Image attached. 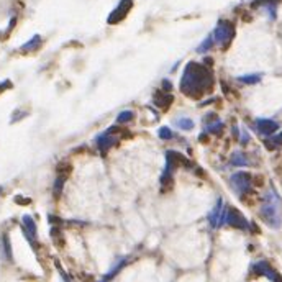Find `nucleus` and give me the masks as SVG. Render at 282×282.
<instances>
[{
	"label": "nucleus",
	"instance_id": "9d476101",
	"mask_svg": "<svg viewBox=\"0 0 282 282\" xmlns=\"http://www.w3.org/2000/svg\"><path fill=\"white\" fill-rule=\"evenodd\" d=\"M225 218H227V209H223V199L220 197L217 200L215 207L212 209L209 214V223L212 228H220L225 223Z\"/></svg>",
	"mask_w": 282,
	"mask_h": 282
},
{
	"label": "nucleus",
	"instance_id": "39448f33",
	"mask_svg": "<svg viewBox=\"0 0 282 282\" xmlns=\"http://www.w3.org/2000/svg\"><path fill=\"white\" fill-rule=\"evenodd\" d=\"M230 185H231V189L235 191V194H238L240 197L244 196V194L251 192V187H253L251 174L246 172V171H238L235 174H231Z\"/></svg>",
	"mask_w": 282,
	"mask_h": 282
},
{
	"label": "nucleus",
	"instance_id": "a211bd4d",
	"mask_svg": "<svg viewBox=\"0 0 282 282\" xmlns=\"http://www.w3.org/2000/svg\"><path fill=\"white\" fill-rule=\"evenodd\" d=\"M41 46V36L40 35H35L33 38H31L30 41H27L25 45L20 48L22 53H30V51H36Z\"/></svg>",
	"mask_w": 282,
	"mask_h": 282
},
{
	"label": "nucleus",
	"instance_id": "f03ea898",
	"mask_svg": "<svg viewBox=\"0 0 282 282\" xmlns=\"http://www.w3.org/2000/svg\"><path fill=\"white\" fill-rule=\"evenodd\" d=\"M259 217L262 218L267 227L274 230L280 228L282 225V200L277 196L274 189H269L264 197H262V204L259 207Z\"/></svg>",
	"mask_w": 282,
	"mask_h": 282
},
{
	"label": "nucleus",
	"instance_id": "4be33fe9",
	"mask_svg": "<svg viewBox=\"0 0 282 282\" xmlns=\"http://www.w3.org/2000/svg\"><path fill=\"white\" fill-rule=\"evenodd\" d=\"M133 117H135V114H133L131 110H123V112H120V114H118L117 123H127V122H131V120H133Z\"/></svg>",
	"mask_w": 282,
	"mask_h": 282
},
{
	"label": "nucleus",
	"instance_id": "ddd939ff",
	"mask_svg": "<svg viewBox=\"0 0 282 282\" xmlns=\"http://www.w3.org/2000/svg\"><path fill=\"white\" fill-rule=\"evenodd\" d=\"M222 128H223V122L220 120V118H217L214 114L205 115V118H204L205 133H218V131H222Z\"/></svg>",
	"mask_w": 282,
	"mask_h": 282
},
{
	"label": "nucleus",
	"instance_id": "20e7f679",
	"mask_svg": "<svg viewBox=\"0 0 282 282\" xmlns=\"http://www.w3.org/2000/svg\"><path fill=\"white\" fill-rule=\"evenodd\" d=\"M212 35H214L215 45L227 49L230 46V43L235 38V25L228 20H220L217 23V27Z\"/></svg>",
	"mask_w": 282,
	"mask_h": 282
},
{
	"label": "nucleus",
	"instance_id": "f8f14e48",
	"mask_svg": "<svg viewBox=\"0 0 282 282\" xmlns=\"http://www.w3.org/2000/svg\"><path fill=\"white\" fill-rule=\"evenodd\" d=\"M256 131L264 136H272L275 131L279 130V123L275 120H271V118H258L254 122Z\"/></svg>",
	"mask_w": 282,
	"mask_h": 282
},
{
	"label": "nucleus",
	"instance_id": "6ab92c4d",
	"mask_svg": "<svg viewBox=\"0 0 282 282\" xmlns=\"http://www.w3.org/2000/svg\"><path fill=\"white\" fill-rule=\"evenodd\" d=\"M214 45H215V40H214V35H209L207 36V38L200 43V45L197 46V53H200V54H204V53H207V51H210L212 48H214Z\"/></svg>",
	"mask_w": 282,
	"mask_h": 282
},
{
	"label": "nucleus",
	"instance_id": "2eb2a0df",
	"mask_svg": "<svg viewBox=\"0 0 282 282\" xmlns=\"http://www.w3.org/2000/svg\"><path fill=\"white\" fill-rule=\"evenodd\" d=\"M154 104L158 105L159 109H169V105L172 104V96L166 90H156L154 93Z\"/></svg>",
	"mask_w": 282,
	"mask_h": 282
},
{
	"label": "nucleus",
	"instance_id": "7ed1b4c3",
	"mask_svg": "<svg viewBox=\"0 0 282 282\" xmlns=\"http://www.w3.org/2000/svg\"><path fill=\"white\" fill-rule=\"evenodd\" d=\"M179 166L192 167V162L187 159L184 154H180L177 151H172V149L166 151V169H164V172H162V175H161V184L162 185L167 184L169 180L172 179V174Z\"/></svg>",
	"mask_w": 282,
	"mask_h": 282
},
{
	"label": "nucleus",
	"instance_id": "aec40b11",
	"mask_svg": "<svg viewBox=\"0 0 282 282\" xmlns=\"http://www.w3.org/2000/svg\"><path fill=\"white\" fill-rule=\"evenodd\" d=\"M174 125L184 131H191L194 128V120H191L189 117H180V118H175Z\"/></svg>",
	"mask_w": 282,
	"mask_h": 282
},
{
	"label": "nucleus",
	"instance_id": "1a4fd4ad",
	"mask_svg": "<svg viewBox=\"0 0 282 282\" xmlns=\"http://www.w3.org/2000/svg\"><path fill=\"white\" fill-rule=\"evenodd\" d=\"M22 231L27 236L28 243L33 248H36V241H38V231H36V222L33 220L31 215H23L22 217Z\"/></svg>",
	"mask_w": 282,
	"mask_h": 282
},
{
	"label": "nucleus",
	"instance_id": "a878e982",
	"mask_svg": "<svg viewBox=\"0 0 282 282\" xmlns=\"http://www.w3.org/2000/svg\"><path fill=\"white\" fill-rule=\"evenodd\" d=\"M0 194H2V187H0Z\"/></svg>",
	"mask_w": 282,
	"mask_h": 282
},
{
	"label": "nucleus",
	"instance_id": "9b49d317",
	"mask_svg": "<svg viewBox=\"0 0 282 282\" xmlns=\"http://www.w3.org/2000/svg\"><path fill=\"white\" fill-rule=\"evenodd\" d=\"M253 269V272L256 274H259V275H266V277L269 280H272V282H282V277H280V274L275 271V269L269 264L267 261H258V262H254V264L251 266Z\"/></svg>",
	"mask_w": 282,
	"mask_h": 282
},
{
	"label": "nucleus",
	"instance_id": "5701e85b",
	"mask_svg": "<svg viewBox=\"0 0 282 282\" xmlns=\"http://www.w3.org/2000/svg\"><path fill=\"white\" fill-rule=\"evenodd\" d=\"M64 180H66L64 175H59V177L54 180V189H53V192H54V197H59V196H61L62 187H64Z\"/></svg>",
	"mask_w": 282,
	"mask_h": 282
},
{
	"label": "nucleus",
	"instance_id": "f257e3e1",
	"mask_svg": "<svg viewBox=\"0 0 282 282\" xmlns=\"http://www.w3.org/2000/svg\"><path fill=\"white\" fill-rule=\"evenodd\" d=\"M180 92L191 99H200L214 89V74L207 66L191 61L180 76Z\"/></svg>",
	"mask_w": 282,
	"mask_h": 282
},
{
	"label": "nucleus",
	"instance_id": "423d86ee",
	"mask_svg": "<svg viewBox=\"0 0 282 282\" xmlns=\"http://www.w3.org/2000/svg\"><path fill=\"white\" fill-rule=\"evenodd\" d=\"M117 130V127H110L107 128L105 131H102V133H99L96 136V143H97V148L99 151L102 156H105L109 153L110 148H114L117 143H118V138L114 135V131Z\"/></svg>",
	"mask_w": 282,
	"mask_h": 282
},
{
	"label": "nucleus",
	"instance_id": "412c9836",
	"mask_svg": "<svg viewBox=\"0 0 282 282\" xmlns=\"http://www.w3.org/2000/svg\"><path fill=\"white\" fill-rule=\"evenodd\" d=\"M238 80L243 84H258L261 80V74H244V76H240Z\"/></svg>",
	"mask_w": 282,
	"mask_h": 282
},
{
	"label": "nucleus",
	"instance_id": "f3484780",
	"mask_svg": "<svg viewBox=\"0 0 282 282\" xmlns=\"http://www.w3.org/2000/svg\"><path fill=\"white\" fill-rule=\"evenodd\" d=\"M230 164L235 166V167H244V166H249V161L246 158V154H243L241 151H236V153L231 154Z\"/></svg>",
	"mask_w": 282,
	"mask_h": 282
},
{
	"label": "nucleus",
	"instance_id": "4468645a",
	"mask_svg": "<svg viewBox=\"0 0 282 282\" xmlns=\"http://www.w3.org/2000/svg\"><path fill=\"white\" fill-rule=\"evenodd\" d=\"M0 251H2V258L7 259L9 262L14 261V253H12V243L7 233L0 236Z\"/></svg>",
	"mask_w": 282,
	"mask_h": 282
},
{
	"label": "nucleus",
	"instance_id": "6e6552de",
	"mask_svg": "<svg viewBox=\"0 0 282 282\" xmlns=\"http://www.w3.org/2000/svg\"><path fill=\"white\" fill-rule=\"evenodd\" d=\"M131 7H133V0H120L118 5L112 10V14L107 18L109 25H115V23H120L122 20H125L128 15V12L131 10Z\"/></svg>",
	"mask_w": 282,
	"mask_h": 282
},
{
	"label": "nucleus",
	"instance_id": "393cba45",
	"mask_svg": "<svg viewBox=\"0 0 282 282\" xmlns=\"http://www.w3.org/2000/svg\"><path fill=\"white\" fill-rule=\"evenodd\" d=\"M240 141H241V145H246V143L249 141V135H248V131H246V130H243V131H241V138H240Z\"/></svg>",
	"mask_w": 282,
	"mask_h": 282
},
{
	"label": "nucleus",
	"instance_id": "dca6fc26",
	"mask_svg": "<svg viewBox=\"0 0 282 282\" xmlns=\"http://www.w3.org/2000/svg\"><path fill=\"white\" fill-rule=\"evenodd\" d=\"M127 262H128V259H127V258H122V259H118V261L115 262V264L112 266V269H110V271H109L107 274H105L102 279H100V282H109L110 279H114L115 275H117V274L120 272L122 269L125 267V264H127Z\"/></svg>",
	"mask_w": 282,
	"mask_h": 282
},
{
	"label": "nucleus",
	"instance_id": "0eeeda50",
	"mask_svg": "<svg viewBox=\"0 0 282 282\" xmlns=\"http://www.w3.org/2000/svg\"><path fill=\"white\" fill-rule=\"evenodd\" d=\"M225 223H228L230 227H233L236 230H249V222L246 220L240 210L236 207H228L227 209V218H225Z\"/></svg>",
	"mask_w": 282,
	"mask_h": 282
},
{
	"label": "nucleus",
	"instance_id": "b1692460",
	"mask_svg": "<svg viewBox=\"0 0 282 282\" xmlns=\"http://www.w3.org/2000/svg\"><path fill=\"white\" fill-rule=\"evenodd\" d=\"M158 135H159L161 140H171V138L174 136L172 130L169 128V127H161V128L158 130Z\"/></svg>",
	"mask_w": 282,
	"mask_h": 282
}]
</instances>
